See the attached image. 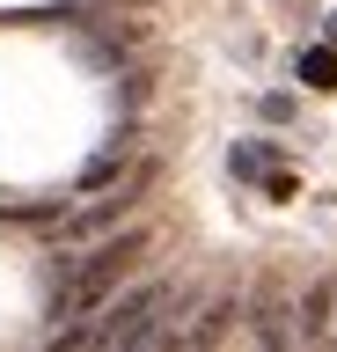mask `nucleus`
Segmentation results:
<instances>
[{"label": "nucleus", "mask_w": 337, "mask_h": 352, "mask_svg": "<svg viewBox=\"0 0 337 352\" xmlns=\"http://www.w3.org/2000/svg\"><path fill=\"white\" fill-rule=\"evenodd\" d=\"M147 257V228H125L117 242L95 250H59V294H51V323H81L89 308L117 294V279H132V264Z\"/></svg>", "instance_id": "nucleus-1"}, {"label": "nucleus", "mask_w": 337, "mask_h": 352, "mask_svg": "<svg viewBox=\"0 0 337 352\" xmlns=\"http://www.w3.org/2000/svg\"><path fill=\"white\" fill-rule=\"evenodd\" d=\"M154 176H161L154 162H139V169L117 184V198H95V206L67 213V228H59V235H103V228H117V220H132V213H139V198L154 191Z\"/></svg>", "instance_id": "nucleus-2"}, {"label": "nucleus", "mask_w": 337, "mask_h": 352, "mask_svg": "<svg viewBox=\"0 0 337 352\" xmlns=\"http://www.w3.org/2000/svg\"><path fill=\"white\" fill-rule=\"evenodd\" d=\"M249 330H257V352H293V316L279 301V286H257V301H249Z\"/></svg>", "instance_id": "nucleus-3"}, {"label": "nucleus", "mask_w": 337, "mask_h": 352, "mask_svg": "<svg viewBox=\"0 0 337 352\" xmlns=\"http://www.w3.org/2000/svg\"><path fill=\"white\" fill-rule=\"evenodd\" d=\"M337 323V272H323V279H308V294H301V316H293V330H301V345H323Z\"/></svg>", "instance_id": "nucleus-4"}, {"label": "nucleus", "mask_w": 337, "mask_h": 352, "mask_svg": "<svg viewBox=\"0 0 337 352\" xmlns=\"http://www.w3.org/2000/svg\"><path fill=\"white\" fill-rule=\"evenodd\" d=\"M235 316H242V301H235V294H220V301L198 316V330H191V352H213L227 330H235Z\"/></svg>", "instance_id": "nucleus-5"}, {"label": "nucleus", "mask_w": 337, "mask_h": 352, "mask_svg": "<svg viewBox=\"0 0 337 352\" xmlns=\"http://www.w3.org/2000/svg\"><path fill=\"white\" fill-rule=\"evenodd\" d=\"M67 198H15V206H0V220H23V228H37V220H51V228H67Z\"/></svg>", "instance_id": "nucleus-6"}, {"label": "nucleus", "mask_w": 337, "mask_h": 352, "mask_svg": "<svg viewBox=\"0 0 337 352\" xmlns=\"http://www.w3.org/2000/svg\"><path fill=\"white\" fill-rule=\"evenodd\" d=\"M45 352H103V323H95V316H81V323H73V330H59Z\"/></svg>", "instance_id": "nucleus-7"}, {"label": "nucleus", "mask_w": 337, "mask_h": 352, "mask_svg": "<svg viewBox=\"0 0 337 352\" xmlns=\"http://www.w3.org/2000/svg\"><path fill=\"white\" fill-rule=\"evenodd\" d=\"M301 81H308V88H337V52H330V44H315L308 59H301Z\"/></svg>", "instance_id": "nucleus-8"}, {"label": "nucleus", "mask_w": 337, "mask_h": 352, "mask_svg": "<svg viewBox=\"0 0 337 352\" xmlns=\"http://www.w3.org/2000/svg\"><path fill=\"white\" fill-rule=\"evenodd\" d=\"M147 88H154V74H147V66L117 74V103H125V110H139V103H147Z\"/></svg>", "instance_id": "nucleus-9"}, {"label": "nucleus", "mask_w": 337, "mask_h": 352, "mask_svg": "<svg viewBox=\"0 0 337 352\" xmlns=\"http://www.w3.org/2000/svg\"><path fill=\"white\" fill-rule=\"evenodd\" d=\"M227 169H235V176H264L271 169V147H235V154H227Z\"/></svg>", "instance_id": "nucleus-10"}, {"label": "nucleus", "mask_w": 337, "mask_h": 352, "mask_svg": "<svg viewBox=\"0 0 337 352\" xmlns=\"http://www.w3.org/2000/svg\"><path fill=\"white\" fill-rule=\"evenodd\" d=\"M257 110H264V125H286V118H293V96H264Z\"/></svg>", "instance_id": "nucleus-11"}, {"label": "nucleus", "mask_w": 337, "mask_h": 352, "mask_svg": "<svg viewBox=\"0 0 337 352\" xmlns=\"http://www.w3.org/2000/svg\"><path fill=\"white\" fill-rule=\"evenodd\" d=\"M147 352H191V338H169V330H161V338H154Z\"/></svg>", "instance_id": "nucleus-12"}]
</instances>
